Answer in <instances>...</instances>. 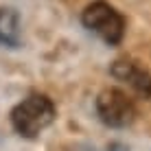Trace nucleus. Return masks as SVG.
<instances>
[{
    "label": "nucleus",
    "mask_w": 151,
    "mask_h": 151,
    "mask_svg": "<svg viewBox=\"0 0 151 151\" xmlns=\"http://www.w3.org/2000/svg\"><path fill=\"white\" fill-rule=\"evenodd\" d=\"M22 42L20 31V15L11 7H0V46L18 48Z\"/></svg>",
    "instance_id": "obj_5"
},
{
    "label": "nucleus",
    "mask_w": 151,
    "mask_h": 151,
    "mask_svg": "<svg viewBox=\"0 0 151 151\" xmlns=\"http://www.w3.org/2000/svg\"><path fill=\"white\" fill-rule=\"evenodd\" d=\"M55 103L46 94H31L20 101L11 112L13 129L24 138H35L55 121Z\"/></svg>",
    "instance_id": "obj_1"
},
{
    "label": "nucleus",
    "mask_w": 151,
    "mask_h": 151,
    "mask_svg": "<svg viewBox=\"0 0 151 151\" xmlns=\"http://www.w3.org/2000/svg\"><path fill=\"white\" fill-rule=\"evenodd\" d=\"M107 151H129V149L125 147L123 142H112L110 147H107Z\"/></svg>",
    "instance_id": "obj_6"
},
{
    "label": "nucleus",
    "mask_w": 151,
    "mask_h": 151,
    "mask_svg": "<svg viewBox=\"0 0 151 151\" xmlns=\"http://www.w3.org/2000/svg\"><path fill=\"white\" fill-rule=\"evenodd\" d=\"M112 77L127 83L140 96L151 99V75L132 59H116L112 64Z\"/></svg>",
    "instance_id": "obj_4"
},
{
    "label": "nucleus",
    "mask_w": 151,
    "mask_h": 151,
    "mask_svg": "<svg viewBox=\"0 0 151 151\" xmlns=\"http://www.w3.org/2000/svg\"><path fill=\"white\" fill-rule=\"evenodd\" d=\"M96 114L101 123L107 127L123 129L134 123L136 118V105L134 101L118 88H105L101 94L96 96Z\"/></svg>",
    "instance_id": "obj_3"
},
{
    "label": "nucleus",
    "mask_w": 151,
    "mask_h": 151,
    "mask_svg": "<svg viewBox=\"0 0 151 151\" xmlns=\"http://www.w3.org/2000/svg\"><path fill=\"white\" fill-rule=\"evenodd\" d=\"M81 22L88 31H92L99 35L105 44L116 46L123 42L125 35V18L112 4H107L105 0H96V2L88 4L81 13Z\"/></svg>",
    "instance_id": "obj_2"
}]
</instances>
